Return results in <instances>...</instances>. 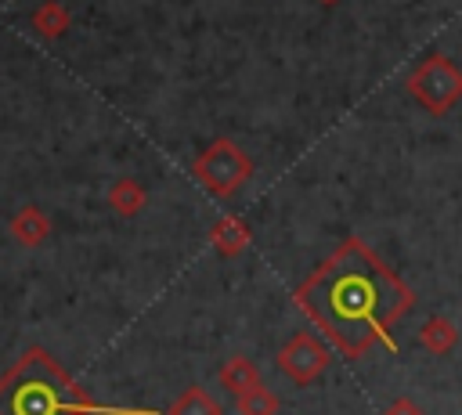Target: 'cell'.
I'll list each match as a JSON object with an SVG mask.
<instances>
[{
	"label": "cell",
	"mask_w": 462,
	"mask_h": 415,
	"mask_svg": "<svg viewBox=\"0 0 462 415\" xmlns=\"http://www.w3.org/2000/svg\"><path fill=\"white\" fill-rule=\"evenodd\" d=\"M159 415L148 408H105L40 346H29L0 375V415Z\"/></svg>",
	"instance_id": "obj_2"
},
{
	"label": "cell",
	"mask_w": 462,
	"mask_h": 415,
	"mask_svg": "<svg viewBox=\"0 0 462 415\" xmlns=\"http://www.w3.org/2000/svg\"><path fill=\"white\" fill-rule=\"evenodd\" d=\"M220 383L238 397V393L260 386V368H256L249 357H231V361L220 368Z\"/></svg>",
	"instance_id": "obj_10"
},
{
	"label": "cell",
	"mask_w": 462,
	"mask_h": 415,
	"mask_svg": "<svg viewBox=\"0 0 462 415\" xmlns=\"http://www.w3.org/2000/svg\"><path fill=\"white\" fill-rule=\"evenodd\" d=\"M408 94L433 115L448 112L458 97H462V69L444 58V54H430L422 65H415V72L408 76Z\"/></svg>",
	"instance_id": "obj_3"
},
{
	"label": "cell",
	"mask_w": 462,
	"mask_h": 415,
	"mask_svg": "<svg viewBox=\"0 0 462 415\" xmlns=\"http://www.w3.org/2000/svg\"><path fill=\"white\" fill-rule=\"evenodd\" d=\"M383 415H426V411H422L411 397H397V401H390V404H386V411H383Z\"/></svg>",
	"instance_id": "obj_14"
},
{
	"label": "cell",
	"mask_w": 462,
	"mask_h": 415,
	"mask_svg": "<svg viewBox=\"0 0 462 415\" xmlns=\"http://www.w3.org/2000/svg\"><path fill=\"white\" fill-rule=\"evenodd\" d=\"M69 22H72V14H69L58 0H43V4L32 11V25H36V32H40L43 40L61 36V32L69 29Z\"/></svg>",
	"instance_id": "obj_11"
},
{
	"label": "cell",
	"mask_w": 462,
	"mask_h": 415,
	"mask_svg": "<svg viewBox=\"0 0 462 415\" xmlns=\"http://www.w3.org/2000/svg\"><path fill=\"white\" fill-rule=\"evenodd\" d=\"M166 415H224V408H220V401H217L213 393H206L202 386H188V390L166 408Z\"/></svg>",
	"instance_id": "obj_9"
},
{
	"label": "cell",
	"mask_w": 462,
	"mask_h": 415,
	"mask_svg": "<svg viewBox=\"0 0 462 415\" xmlns=\"http://www.w3.org/2000/svg\"><path fill=\"white\" fill-rule=\"evenodd\" d=\"M292 303L346 357H361L375 343L397 354L390 328L411 310L415 292L386 263H379L365 242L346 238L310 278H303Z\"/></svg>",
	"instance_id": "obj_1"
},
{
	"label": "cell",
	"mask_w": 462,
	"mask_h": 415,
	"mask_svg": "<svg viewBox=\"0 0 462 415\" xmlns=\"http://www.w3.org/2000/svg\"><path fill=\"white\" fill-rule=\"evenodd\" d=\"M419 343H422L430 354H448V350L458 343V328H455L444 314H433V318H426V325L419 328Z\"/></svg>",
	"instance_id": "obj_8"
},
{
	"label": "cell",
	"mask_w": 462,
	"mask_h": 415,
	"mask_svg": "<svg viewBox=\"0 0 462 415\" xmlns=\"http://www.w3.org/2000/svg\"><path fill=\"white\" fill-rule=\"evenodd\" d=\"M144 188L137 184V180H130V177H123V180H116L112 184V191H108V202H112V209L119 213V217H134V213H141L144 209Z\"/></svg>",
	"instance_id": "obj_12"
},
{
	"label": "cell",
	"mask_w": 462,
	"mask_h": 415,
	"mask_svg": "<svg viewBox=\"0 0 462 415\" xmlns=\"http://www.w3.org/2000/svg\"><path fill=\"white\" fill-rule=\"evenodd\" d=\"M235 408H238V415H274L278 411V397L260 383V386L238 393L235 397Z\"/></svg>",
	"instance_id": "obj_13"
},
{
	"label": "cell",
	"mask_w": 462,
	"mask_h": 415,
	"mask_svg": "<svg viewBox=\"0 0 462 415\" xmlns=\"http://www.w3.org/2000/svg\"><path fill=\"white\" fill-rule=\"evenodd\" d=\"M321 4H339V0H321Z\"/></svg>",
	"instance_id": "obj_15"
},
{
	"label": "cell",
	"mask_w": 462,
	"mask_h": 415,
	"mask_svg": "<svg viewBox=\"0 0 462 415\" xmlns=\"http://www.w3.org/2000/svg\"><path fill=\"white\" fill-rule=\"evenodd\" d=\"M249 238L253 235H249V224L242 217H220L213 224V231H209V242H213V249L220 256H238L249 245Z\"/></svg>",
	"instance_id": "obj_6"
},
{
	"label": "cell",
	"mask_w": 462,
	"mask_h": 415,
	"mask_svg": "<svg viewBox=\"0 0 462 415\" xmlns=\"http://www.w3.org/2000/svg\"><path fill=\"white\" fill-rule=\"evenodd\" d=\"M11 235H14L22 245H40V242L51 235V220H47L43 209L22 206V209L11 217Z\"/></svg>",
	"instance_id": "obj_7"
},
{
	"label": "cell",
	"mask_w": 462,
	"mask_h": 415,
	"mask_svg": "<svg viewBox=\"0 0 462 415\" xmlns=\"http://www.w3.org/2000/svg\"><path fill=\"white\" fill-rule=\"evenodd\" d=\"M249 173H253L249 155H245L238 144H231V141H213V144L195 159V177H199L213 195H220V198L235 195V191L249 180Z\"/></svg>",
	"instance_id": "obj_4"
},
{
	"label": "cell",
	"mask_w": 462,
	"mask_h": 415,
	"mask_svg": "<svg viewBox=\"0 0 462 415\" xmlns=\"http://www.w3.org/2000/svg\"><path fill=\"white\" fill-rule=\"evenodd\" d=\"M278 368H282L296 386H307V383H314V379L328 368V350L321 346L318 336L296 332V336L278 350Z\"/></svg>",
	"instance_id": "obj_5"
}]
</instances>
